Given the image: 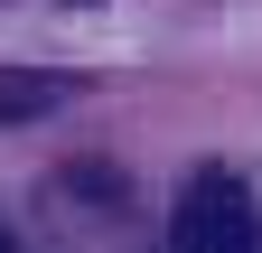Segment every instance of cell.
<instances>
[{
  "instance_id": "6da1fadb",
  "label": "cell",
  "mask_w": 262,
  "mask_h": 253,
  "mask_svg": "<svg viewBox=\"0 0 262 253\" xmlns=\"http://www.w3.org/2000/svg\"><path fill=\"white\" fill-rule=\"evenodd\" d=\"M253 225V197L234 169H196L187 197H178V225H169V253H234Z\"/></svg>"
},
{
  "instance_id": "7a4b0ae2",
  "label": "cell",
  "mask_w": 262,
  "mask_h": 253,
  "mask_svg": "<svg viewBox=\"0 0 262 253\" xmlns=\"http://www.w3.org/2000/svg\"><path fill=\"white\" fill-rule=\"evenodd\" d=\"M66 75H0V122H19V113H56L66 103Z\"/></svg>"
},
{
  "instance_id": "3957f363",
  "label": "cell",
  "mask_w": 262,
  "mask_h": 253,
  "mask_svg": "<svg viewBox=\"0 0 262 253\" xmlns=\"http://www.w3.org/2000/svg\"><path fill=\"white\" fill-rule=\"evenodd\" d=\"M234 253H262V225H244V244H234Z\"/></svg>"
},
{
  "instance_id": "277c9868",
  "label": "cell",
  "mask_w": 262,
  "mask_h": 253,
  "mask_svg": "<svg viewBox=\"0 0 262 253\" xmlns=\"http://www.w3.org/2000/svg\"><path fill=\"white\" fill-rule=\"evenodd\" d=\"M0 253H10V225H0Z\"/></svg>"
}]
</instances>
